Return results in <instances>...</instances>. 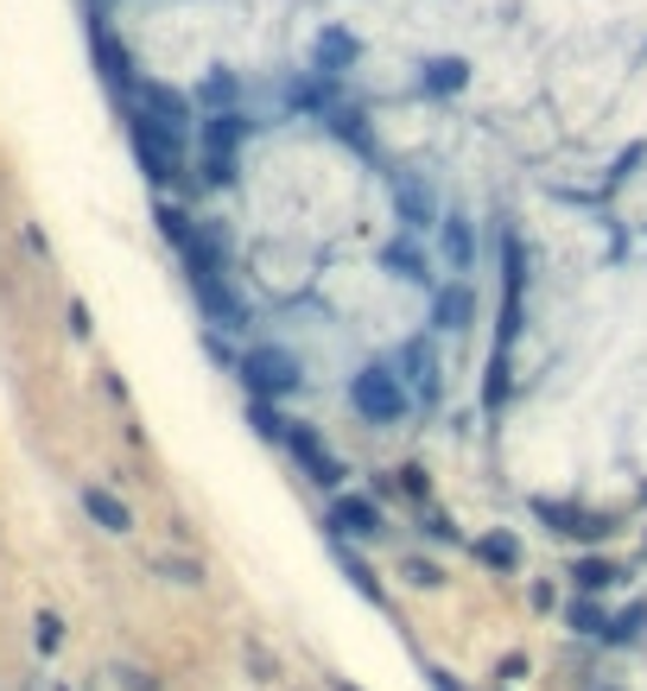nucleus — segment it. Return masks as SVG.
Returning a JSON list of instances; mask_svg holds the SVG:
<instances>
[{"label":"nucleus","mask_w":647,"mask_h":691,"mask_svg":"<svg viewBox=\"0 0 647 691\" xmlns=\"http://www.w3.org/2000/svg\"><path fill=\"white\" fill-rule=\"evenodd\" d=\"M241 381H248L255 400H285V393L305 387V368H299V356H285V349H273V343H260V349L241 356Z\"/></svg>","instance_id":"nucleus-1"},{"label":"nucleus","mask_w":647,"mask_h":691,"mask_svg":"<svg viewBox=\"0 0 647 691\" xmlns=\"http://www.w3.org/2000/svg\"><path fill=\"white\" fill-rule=\"evenodd\" d=\"M349 407L363 412L368 425H393V419L407 412V381L375 361V368H363V375L349 381Z\"/></svg>","instance_id":"nucleus-2"},{"label":"nucleus","mask_w":647,"mask_h":691,"mask_svg":"<svg viewBox=\"0 0 647 691\" xmlns=\"http://www.w3.org/2000/svg\"><path fill=\"white\" fill-rule=\"evenodd\" d=\"M280 444L311 469V483H324V488H337V483H343V463L324 451V438L311 432V425H280Z\"/></svg>","instance_id":"nucleus-3"},{"label":"nucleus","mask_w":647,"mask_h":691,"mask_svg":"<svg viewBox=\"0 0 647 691\" xmlns=\"http://www.w3.org/2000/svg\"><path fill=\"white\" fill-rule=\"evenodd\" d=\"M77 501H83V514L103 527V533H133V508L115 495V488H103V483H83L77 488Z\"/></svg>","instance_id":"nucleus-4"},{"label":"nucleus","mask_w":647,"mask_h":691,"mask_svg":"<svg viewBox=\"0 0 647 691\" xmlns=\"http://www.w3.org/2000/svg\"><path fill=\"white\" fill-rule=\"evenodd\" d=\"M331 527L349 539H381L388 527H381V508L368 501V495H337V508H331Z\"/></svg>","instance_id":"nucleus-5"},{"label":"nucleus","mask_w":647,"mask_h":691,"mask_svg":"<svg viewBox=\"0 0 647 691\" xmlns=\"http://www.w3.org/2000/svg\"><path fill=\"white\" fill-rule=\"evenodd\" d=\"M400 381L413 387L419 400H439V356H432V343H407L400 349Z\"/></svg>","instance_id":"nucleus-6"},{"label":"nucleus","mask_w":647,"mask_h":691,"mask_svg":"<svg viewBox=\"0 0 647 691\" xmlns=\"http://www.w3.org/2000/svg\"><path fill=\"white\" fill-rule=\"evenodd\" d=\"M470 311H476V299H470V285H457V292H439V331H464L470 324Z\"/></svg>","instance_id":"nucleus-7"},{"label":"nucleus","mask_w":647,"mask_h":691,"mask_svg":"<svg viewBox=\"0 0 647 691\" xmlns=\"http://www.w3.org/2000/svg\"><path fill=\"white\" fill-rule=\"evenodd\" d=\"M571 577H578V590L584 596H596V590H610L622 577V564H610V559H578L571 564Z\"/></svg>","instance_id":"nucleus-8"},{"label":"nucleus","mask_w":647,"mask_h":691,"mask_svg":"<svg viewBox=\"0 0 647 691\" xmlns=\"http://www.w3.org/2000/svg\"><path fill=\"white\" fill-rule=\"evenodd\" d=\"M476 559L495 564V571H515V564H520V539H515V533H489V539H476Z\"/></svg>","instance_id":"nucleus-9"},{"label":"nucleus","mask_w":647,"mask_h":691,"mask_svg":"<svg viewBox=\"0 0 647 691\" xmlns=\"http://www.w3.org/2000/svg\"><path fill=\"white\" fill-rule=\"evenodd\" d=\"M540 520H552L559 533H610L596 514H578V508H552V501H540Z\"/></svg>","instance_id":"nucleus-10"},{"label":"nucleus","mask_w":647,"mask_h":691,"mask_svg":"<svg viewBox=\"0 0 647 691\" xmlns=\"http://www.w3.org/2000/svg\"><path fill=\"white\" fill-rule=\"evenodd\" d=\"M343 571H349V577H356V590H363L368 603H375V609H381V603H388V590L375 584V571H368L363 559H356V552H343Z\"/></svg>","instance_id":"nucleus-11"},{"label":"nucleus","mask_w":647,"mask_h":691,"mask_svg":"<svg viewBox=\"0 0 647 691\" xmlns=\"http://www.w3.org/2000/svg\"><path fill=\"white\" fill-rule=\"evenodd\" d=\"M571 628H578V635H610V615L596 609V603H571Z\"/></svg>","instance_id":"nucleus-12"},{"label":"nucleus","mask_w":647,"mask_h":691,"mask_svg":"<svg viewBox=\"0 0 647 691\" xmlns=\"http://www.w3.org/2000/svg\"><path fill=\"white\" fill-rule=\"evenodd\" d=\"M388 267L400 273V280H425V260H419V248H400V241H393V248H388Z\"/></svg>","instance_id":"nucleus-13"},{"label":"nucleus","mask_w":647,"mask_h":691,"mask_svg":"<svg viewBox=\"0 0 647 691\" xmlns=\"http://www.w3.org/2000/svg\"><path fill=\"white\" fill-rule=\"evenodd\" d=\"M641 622H647V609H622V615H610V635H603V640H616V647H622V640L641 635Z\"/></svg>","instance_id":"nucleus-14"},{"label":"nucleus","mask_w":647,"mask_h":691,"mask_svg":"<svg viewBox=\"0 0 647 691\" xmlns=\"http://www.w3.org/2000/svg\"><path fill=\"white\" fill-rule=\"evenodd\" d=\"M32 640H39V654H57V647H64V622L45 609V615H39V635H32Z\"/></svg>","instance_id":"nucleus-15"},{"label":"nucleus","mask_w":647,"mask_h":691,"mask_svg":"<svg viewBox=\"0 0 647 691\" xmlns=\"http://www.w3.org/2000/svg\"><path fill=\"white\" fill-rule=\"evenodd\" d=\"M444 248H451V260H457V273H470V229H464V223L444 229Z\"/></svg>","instance_id":"nucleus-16"},{"label":"nucleus","mask_w":647,"mask_h":691,"mask_svg":"<svg viewBox=\"0 0 647 691\" xmlns=\"http://www.w3.org/2000/svg\"><path fill=\"white\" fill-rule=\"evenodd\" d=\"M159 571H172L179 584H204V564H191V559H159Z\"/></svg>","instance_id":"nucleus-17"},{"label":"nucleus","mask_w":647,"mask_h":691,"mask_svg":"<svg viewBox=\"0 0 647 691\" xmlns=\"http://www.w3.org/2000/svg\"><path fill=\"white\" fill-rule=\"evenodd\" d=\"M425 533H432V539H451V546L464 539V533H457V527H451V520H444V514H425Z\"/></svg>","instance_id":"nucleus-18"},{"label":"nucleus","mask_w":647,"mask_h":691,"mask_svg":"<svg viewBox=\"0 0 647 691\" xmlns=\"http://www.w3.org/2000/svg\"><path fill=\"white\" fill-rule=\"evenodd\" d=\"M413 584H425V590H432V584H444V577H439V564H425V559H413Z\"/></svg>","instance_id":"nucleus-19"},{"label":"nucleus","mask_w":647,"mask_h":691,"mask_svg":"<svg viewBox=\"0 0 647 691\" xmlns=\"http://www.w3.org/2000/svg\"><path fill=\"white\" fill-rule=\"evenodd\" d=\"M337 691H356V685H337Z\"/></svg>","instance_id":"nucleus-20"},{"label":"nucleus","mask_w":647,"mask_h":691,"mask_svg":"<svg viewBox=\"0 0 647 691\" xmlns=\"http://www.w3.org/2000/svg\"><path fill=\"white\" fill-rule=\"evenodd\" d=\"M610 691H616V685H610Z\"/></svg>","instance_id":"nucleus-21"}]
</instances>
